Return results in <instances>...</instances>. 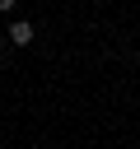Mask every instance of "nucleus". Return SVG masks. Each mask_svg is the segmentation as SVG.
Here are the masks:
<instances>
[{
    "label": "nucleus",
    "mask_w": 140,
    "mask_h": 149,
    "mask_svg": "<svg viewBox=\"0 0 140 149\" xmlns=\"http://www.w3.org/2000/svg\"><path fill=\"white\" fill-rule=\"evenodd\" d=\"M5 37H9V42H14V47H28V42H33V37H37V28H33V23H28V19H14V23H9V33H5Z\"/></svg>",
    "instance_id": "f257e3e1"
}]
</instances>
